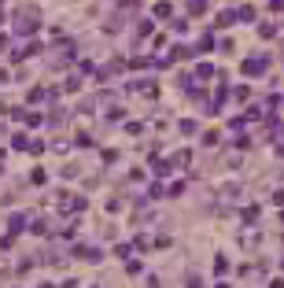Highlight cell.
I'll return each instance as SVG.
<instances>
[{"label":"cell","instance_id":"1","mask_svg":"<svg viewBox=\"0 0 284 288\" xmlns=\"http://www.w3.org/2000/svg\"><path fill=\"white\" fill-rule=\"evenodd\" d=\"M41 18H37V7H18L15 11V22H11V33L15 37H33Z\"/></svg>","mask_w":284,"mask_h":288},{"label":"cell","instance_id":"2","mask_svg":"<svg viewBox=\"0 0 284 288\" xmlns=\"http://www.w3.org/2000/svg\"><path fill=\"white\" fill-rule=\"evenodd\" d=\"M266 67H270L266 55H248V59L240 63V70L248 74V78H262V74H266Z\"/></svg>","mask_w":284,"mask_h":288},{"label":"cell","instance_id":"3","mask_svg":"<svg viewBox=\"0 0 284 288\" xmlns=\"http://www.w3.org/2000/svg\"><path fill=\"white\" fill-rule=\"evenodd\" d=\"M133 89L140 92V96H148V100H155V96H159V81H155V78H144V81H137Z\"/></svg>","mask_w":284,"mask_h":288},{"label":"cell","instance_id":"4","mask_svg":"<svg viewBox=\"0 0 284 288\" xmlns=\"http://www.w3.org/2000/svg\"><path fill=\"white\" fill-rule=\"evenodd\" d=\"M240 244L248 248V252H255V248L262 244V233H259V229H244V233H240Z\"/></svg>","mask_w":284,"mask_h":288},{"label":"cell","instance_id":"5","mask_svg":"<svg viewBox=\"0 0 284 288\" xmlns=\"http://www.w3.org/2000/svg\"><path fill=\"white\" fill-rule=\"evenodd\" d=\"M74 259H89V263H100V259H103V252H100V248H74Z\"/></svg>","mask_w":284,"mask_h":288},{"label":"cell","instance_id":"6","mask_svg":"<svg viewBox=\"0 0 284 288\" xmlns=\"http://www.w3.org/2000/svg\"><path fill=\"white\" fill-rule=\"evenodd\" d=\"M151 33H155V18H137V41H144Z\"/></svg>","mask_w":284,"mask_h":288},{"label":"cell","instance_id":"7","mask_svg":"<svg viewBox=\"0 0 284 288\" xmlns=\"http://www.w3.org/2000/svg\"><path fill=\"white\" fill-rule=\"evenodd\" d=\"M229 270H233V263H229V255H225V252H218V255H214V274H218V277H225V274H229Z\"/></svg>","mask_w":284,"mask_h":288},{"label":"cell","instance_id":"8","mask_svg":"<svg viewBox=\"0 0 284 288\" xmlns=\"http://www.w3.org/2000/svg\"><path fill=\"white\" fill-rule=\"evenodd\" d=\"M11 148H15V152H30V137H26L22 129H15V133H11Z\"/></svg>","mask_w":284,"mask_h":288},{"label":"cell","instance_id":"9","mask_svg":"<svg viewBox=\"0 0 284 288\" xmlns=\"http://www.w3.org/2000/svg\"><path fill=\"white\" fill-rule=\"evenodd\" d=\"M26 100H30V104H44V100H52V96H48V89H41V85H33L30 92H26Z\"/></svg>","mask_w":284,"mask_h":288},{"label":"cell","instance_id":"10","mask_svg":"<svg viewBox=\"0 0 284 288\" xmlns=\"http://www.w3.org/2000/svg\"><path fill=\"white\" fill-rule=\"evenodd\" d=\"M151 11H155V18H170V15H174V4H170V0H159Z\"/></svg>","mask_w":284,"mask_h":288},{"label":"cell","instance_id":"11","mask_svg":"<svg viewBox=\"0 0 284 288\" xmlns=\"http://www.w3.org/2000/svg\"><path fill=\"white\" fill-rule=\"evenodd\" d=\"M233 22H236V11H229V7L218 11V18H214V26H222V30H225V26H233Z\"/></svg>","mask_w":284,"mask_h":288},{"label":"cell","instance_id":"12","mask_svg":"<svg viewBox=\"0 0 284 288\" xmlns=\"http://www.w3.org/2000/svg\"><path fill=\"white\" fill-rule=\"evenodd\" d=\"M259 37L262 41H273V37H277V26L273 22H259Z\"/></svg>","mask_w":284,"mask_h":288},{"label":"cell","instance_id":"13","mask_svg":"<svg viewBox=\"0 0 284 288\" xmlns=\"http://www.w3.org/2000/svg\"><path fill=\"white\" fill-rule=\"evenodd\" d=\"M214 74H218V70L211 67V63H200V67H196V78H200V81H211Z\"/></svg>","mask_w":284,"mask_h":288},{"label":"cell","instance_id":"14","mask_svg":"<svg viewBox=\"0 0 284 288\" xmlns=\"http://www.w3.org/2000/svg\"><path fill=\"white\" fill-rule=\"evenodd\" d=\"M7 229H11V233H22L26 229V215H11L7 218Z\"/></svg>","mask_w":284,"mask_h":288},{"label":"cell","instance_id":"15","mask_svg":"<svg viewBox=\"0 0 284 288\" xmlns=\"http://www.w3.org/2000/svg\"><path fill=\"white\" fill-rule=\"evenodd\" d=\"M207 4H211V0H188V15H196V18H200V15L207 11Z\"/></svg>","mask_w":284,"mask_h":288},{"label":"cell","instance_id":"16","mask_svg":"<svg viewBox=\"0 0 284 288\" xmlns=\"http://www.w3.org/2000/svg\"><path fill=\"white\" fill-rule=\"evenodd\" d=\"M22 122H26V129H37V126L44 122V118H41V111H26V118H22Z\"/></svg>","mask_w":284,"mask_h":288},{"label":"cell","instance_id":"17","mask_svg":"<svg viewBox=\"0 0 284 288\" xmlns=\"http://www.w3.org/2000/svg\"><path fill=\"white\" fill-rule=\"evenodd\" d=\"M103 118H107V122H122V118H126V107H107V115H103Z\"/></svg>","mask_w":284,"mask_h":288},{"label":"cell","instance_id":"18","mask_svg":"<svg viewBox=\"0 0 284 288\" xmlns=\"http://www.w3.org/2000/svg\"><path fill=\"white\" fill-rule=\"evenodd\" d=\"M188 159H192V148H181V152H177L170 163H174V166H188Z\"/></svg>","mask_w":284,"mask_h":288},{"label":"cell","instance_id":"19","mask_svg":"<svg viewBox=\"0 0 284 288\" xmlns=\"http://www.w3.org/2000/svg\"><path fill=\"white\" fill-rule=\"evenodd\" d=\"M236 18H240V22H255V4H244L240 11H236Z\"/></svg>","mask_w":284,"mask_h":288},{"label":"cell","instance_id":"20","mask_svg":"<svg viewBox=\"0 0 284 288\" xmlns=\"http://www.w3.org/2000/svg\"><path fill=\"white\" fill-rule=\"evenodd\" d=\"M211 48H214V37H211V33H203L200 41H196V52H211Z\"/></svg>","mask_w":284,"mask_h":288},{"label":"cell","instance_id":"21","mask_svg":"<svg viewBox=\"0 0 284 288\" xmlns=\"http://www.w3.org/2000/svg\"><path fill=\"white\" fill-rule=\"evenodd\" d=\"M52 152H55V155H67V152H70V141H63V137H55V141H52Z\"/></svg>","mask_w":284,"mask_h":288},{"label":"cell","instance_id":"22","mask_svg":"<svg viewBox=\"0 0 284 288\" xmlns=\"http://www.w3.org/2000/svg\"><path fill=\"white\" fill-rule=\"evenodd\" d=\"M126 274H129V277H140V274H144V263H140V259H129Z\"/></svg>","mask_w":284,"mask_h":288},{"label":"cell","instance_id":"23","mask_svg":"<svg viewBox=\"0 0 284 288\" xmlns=\"http://www.w3.org/2000/svg\"><path fill=\"white\" fill-rule=\"evenodd\" d=\"M218 141H222V133H218V129H207V133H203V148H214Z\"/></svg>","mask_w":284,"mask_h":288},{"label":"cell","instance_id":"24","mask_svg":"<svg viewBox=\"0 0 284 288\" xmlns=\"http://www.w3.org/2000/svg\"><path fill=\"white\" fill-rule=\"evenodd\" d=\"M63 89H67V92H78V89H81V74H70V78H67V85H63Z\"/></svg>","mask_w":284,"mask_h":288},{"label":"cell","instance_id":"25","mask_svg":"<svg viewBox=\"0 0 284 288\" xmlns=\"http://www.w3.org/2000/svg\"><path fill=\"white\" fill-rule=\"evenodd\" d=\"M74 144H78V148H92V137L85 133V129H78V137H74Z\"/></svg>","mask_w":284,"mask_h":288},{"label":"cell","instance_id":"26","mask_svg":"<svg viewBox=\"0 0 284 288\" xmlns=\"http://www.w3.org/2000/svg\"><path fill=\"white\" fill-rule=\"evenodd\" d=\"M100 159H103V166H111V163L118 159V152H115V148H103V152H100Z\"/></svg>","mask_w":284,"mask_h":288},{"label":"cell","instance_id":"27","mask_svg":"<svg viewBox=\"0 0 284 288\" xmlns=\"http://www.w3.org/2000/svg\"><path fill=\"white\" fill-rule=\"evenodd\" d=\"M166 196H170V200H177V196H185V185H181V181H174V185H170V189H166Z\"/></svg>","mask_w":284,"mask_h":288},{"label":"cell","instance_id":"28","mask_svg":"<svg viewBox=\"0 0 284 288\" xmlns=\"http://www.w3.org/2000/svg\"><path fill=\"white\" fill-rule=\"evenodd\" d=\"M236 196H240V185H225L222 189V200H236Z\"/></svg>","mask_w":284,"mask_h":288},{"label":"cell","instance_id":"29","mask_svg":"<svg viewBox=\"0 0 284 288\" xmlns=\"http://www.w3.org/2000/svg\"><path fill=\"white\" fill-rule=\"evenodd\" d=\"M188 55H192V48H185V44H177V48L170 52V59H188Z\"/></svg>","mask_w":284,"mask_h":288},{"label":"cell","instance_id":"30","mask_svg":"<svg viewBox=\"0 0 284 288\" xmlns=\"http://www.w3.org/2000/svg\"><path fill=\"white\" fill-rule=\"evenodd\" d=\"M30 55H41V41H33V44H26V48H22V59H30Z\"/></svg>","mask_w":284,"mask_h":288},{"label":"cell","instance_id":"31","mask_svg":"<svg viewBox=\"0 0 284 288\" xmlns=\"http://www.w3.org/2000/svg\"><path fill=\"white\" fill-rule=\"evenodd\" d=\"M30 181H33V185H44V181H48V174L37 166V170H30Z\"/></svg>","mask_w":284,"mask_h":288},{"label":"cell","instance_id":"32","mask_svg":"<svg viewBox=\"0 0 284 288\" xmlns=\"http://www.w3.org/2000/svg\"><path fill=\"white\" fill-rule=\"evenodd\" d=\"M181 133H185V137L196 133V118H181Z\"/></svg>","mask_w":284,"mask_h":288},{"label":"cell","instance_id":"33","mask_svg":"<svg viewBox=\"0 0 284 288\" xmlns=\"http://www.w3.org/2000/svg\"><path fill=\"white\" fill-rule=\"evenodd\" d=\"M170 30H174V33H185V30H188V18H174V22H170Z\"/></svg>","mask_w":284,"mask_h":288},{"label":"cell","instance_id":"34","mask_svg":"<svg viewBox=\"0 0 284 288\" xmlns=\"http://www.w3.org/2000/svg\"><path fill=\"white\" fill-rule=\"evenodd\" d=\"M236 148H240V152H251L255 141H251V137H236Z\"/></svg>","mask_w":284,"mask_h":288},{"label":"cell","instance_id":"35","mask_svg":"<svg viewBox=\"0 0 284 288\" xmlns=\"http://www.w3.org/2000/svg\"><path fill=\"white\" fill-rule=\"evenodd\" d=\"M92 70H96V63H92V59H81L78 63V74H92Z\"/></svg>","mask_w":284,"mask_h":288},{"label":"cell","instance_id":"36","mask_svg":"<svg viewBox=\"0 0 284 288\" xmlns=\"http://www.w3.org/2000/svg\"><path fill=\"white\" fill-rule=\"evenodd\" d=\"M259 218V203H255V207H244V222H255Z\"/></svg>","mask_w":284,"mask_h":288},{"label":"cell","instance_id":"37","mask_svg":"<svg viewBox=\"0 0 284 288\" xmlns=\"http://www.w3.org/2000/svg\"><path fill=\"white\" fill-rule=\"evenodd\" d=\"M15 237H18V233H7V237H0V248H4V252H7V248H15Z\"/></svg>","mask_w":284,"mask_h":288},{"label":"cell","instance_id":"38","mask_svg":"<svg viewBox=\"0 0 284 288\" xmlns=\"http://www.w3.org/2000/svg\"><path fill=\"white\" fill-rule=\"evenodd\" d=\"M218 48H222V52H233L236 44H233V37H222V41H218Z\"/></svg>","mask_w":284,"mask_h":288},{"label":"cell","instance_id":"39","mask_svg":"<svg viewBox=\"0 0 284 288\" xmlns=\"http://www.w3.org/2000/svg\"><path fill=\"white\" fill-rule=\"evenodd\" d=\"M78 174H81V166H67V170H63V178H67V181H74Z\"/></svg>","mask_w":284,"mask_h":288},{"label":"cell","instance_id":"40","mask_svg":"<svg viewBox=\"0 0 284 288\" xmlns=\"http://www.w3.org/2000/svg\"><path fill=\"white\" fill-rule=\"evenodd\" d=\"M233 96H236V100H248V96H251V89H248V85H240V89H233Z\"/></svg>","mask_w":284,"mask_h":288},{"label":"cell","instance_id":"41","mask_svg":"<svg viewBox=\"0 0 284 288\" xmlns=\"http://www.w3.org/2000/svg\"><path fill=\"white\" fill-rule=\"evenodd\" d=\"M188 288H203V277L200 274H188Z\"/></svg>","mask_w":284,"mask_h":288},{"label":"cell","instance_id":"42","mask_svg":"<svg viewBox=\"0 0 284 288\" xmlns=\"http://www.w3.org/2000/svg\"><path fill=\"white\" fill-rule=\"evenodd\" d=\"M44 152V141H30V155H41Z\"/></svg>","mask_w":284,"mask_h":288},{"label":"cell","instance_id":"43","mask_svg":"<svg viewBox=\"0 0 284 288\" xmlns=\"http://www.w3.org/2000/svg\"><path fill=\"white\" fill-rule=\"evenodd\" d=\"M273 203H277V207H284V189H277V192H273Z\"/></svg>","mask_w":284,"mask_h":288},{"label":"cell","instance_id":"44","mask_svg":"<svg viewBox=\"0 0 284 288\" xmlns=\"http://www.w3.org/2000/svg\"><path fill=\"white\" fill-rule=\"evenodd\" d=\"M270 7L273 11H284V0H270Z\"/></svg>","mask_w":284,"mask_h":288},{"label":"cell","instance_id":"45","mask_svg":"<svg viewBox=\"0 0 284 288\" xmlns=\"http://www.w3.org/2000/svg\"><path fill=\"white\" fill-rule=\"evenodd\" d=\"M270 288H284V277H273V281H270Z\"/></svg>","mask_w":284,"mask_h":288},{"label":"cell","instance_id":"46","mask_svg":"<svg viewBox=\"0 0 284 288\" xmlns=\"http://www.w3.org/2000/svg\"><path fill=\"white\" fill-rule=\"evenodd\" d=\"M0 81H7V70H0Z\"/></svg>","mask_w":284,"mask_h":288},{"label":"cell","instance_id":"47","mask_svg":"<svg viewBox=\"0 0 284 288\" xmlns=\"http://www.w3.org/2000/svg\"><path fill=\"white\" fill-rule=\"evenodd\" d=\"M214 288H229V285H225V281H218V285H214Z\"/></svg>","mask_w":284,"mask_h":288},{"label":"cell","instance_id":"48","mask_svg":"<svg viewBox=\"0 0 284 288\" xmlns=\"http://www.w3.org/2000/svg\"><path fill=\"white\" fill-rule=\"evenodd\" d=\"M41 288H55V285H52V281H44V285H41Z\"/></svg>","mask_w":284,"mask_h":288},{"label":"cell","instance_id":"49","mask_svg":"<svg viewBox=\"0 0 284 288\" xmlns=\"http://www.w3.org/2000/svg\"><path fill=\"white\" fill-rule=\"evenodd\" d=\"M281 270H284V255H281Z\"/></svg>","mask_w":284,"mask_h":288},{"label":"cell","instance_id":"50","mask_svg":"<svg viewBox=\"0 0 284 288\" xmlns=\"http://www.w3.org/2000/svg\"><path fill=\"white\" fill-rule=\"evenodd\" d=\"M281 222H284V207H281Z\"/></svg>","mask_w":284,"mask_h":288},{"label":"cell","instance_id":"51","mask_svg":"<svg viewBox=\"0 0 284 288\" xmlns=\"http://www.w3.org/2000/svg\"><path fill=\"white\" fill-rule=\"evenodd\" d=\"M281 59H284V52H281Z\"/></svg>","mask_w":284,"mask_h":288},{"label":"cell","instance_id":"52","mask_svg":"<svg viewBox=\"0 0 284 288\" xmlns=\"http://www.w3.org/2000/svg\"><path fill=\"white\" fill-rule=\"evenodd\" d=\"M92 288H96V285H92Z\"/></svg>","mask_w":284,"mask_h":288}]
</instances>
